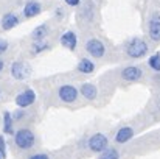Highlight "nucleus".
<instances>
[{
	"label": "nucleus",
	"instance_id": "9b49d317",
	"mask_svg": "<svg viewBox=\"0 0 160 159\" xmlns=\"http://www.w3.org/2000/svg\"><path fill=\"white\" fill-rule=\"evenodd\" d=\"M59 41H61V45L65 47V49H68L70 52H75L76 47H78V36H76V33L72 31V30L65 31V33L61 36Z\"/></svg>",
	"mask_w": 160,
	"mask_h": 159
},
{
	"label": "nucleus",
	"instance_id": "a211bd4d",
	"mask_svg": "<svg viewBox=\"0 0 160 159\" xmlns=\"http://www.w3.org/2000/svg\"><path fill=\"white\" fill-rule=\"evenodd\" d=\"M12 123H14L12 115H11L8 111H5V112H3V133H6V134H14L16 131H14V128H12Z\"/></svg>",
	"mask_w": 160,
	"mask_h": 159
},
{
	"label": "nucleus",
	"instance_id": "f03ea898",
	"mask_svg": "<svg viewBox=\"0 0 160 159\" xmlns=\"http://www.w3.org/2000/svg\"><path fill=\"white\" fill-rule=\"evenodd\" d=\"M14 144L20 150H30L36 144V136L30 128H20L14 133Z\"/></svg>",
	"mask_w": 160,
	"mask_h": 159
},
{
	"label": "nucleus",
	"instance_id": "f3484780",
	"mask_svg": "<svg viewBox=\"0 0 160 159\" xmlns=\"http://www.w3.org/2000/svg\"><path fill=\"white\" fill-rule=\"evenodd\" d=\"M78 14L84 20H92L93 19V2H84Z\"/></svg>",
	"mask_w": 160,
	"mask_h": 159
},
{
	"label": "nucleus",
	"instance_id": "b1692460",
	"mask_svg": "<svg viewBox=\"0 0 160 159\" xmlns=\"http://www.w3.org/2000/svg\"><path fill=\"white\" fill-rule=\"evenodd\" d=\"M28 159H50V156H48L47 153H36V155L30 156Z\"/></svg>",
	"mask_w": 160,
	"mask_h": 159
},
{
	"label": "nucleus",
	"instance_id": "aec40b11",
	"mask_svg": "<svg viewBox=\"0 0 160 159\" xmlns=\"http://www.w3.org/2000/svg\"><path fill=\"white\" fill-rule=\"evenodd\" d=\"M120 158H121V155H120V151L115 147H107L106 150L103 153H100V156H98V159H120Z\"/></svg>",
	"mask_w": 160,
	"mask_h": 159
},
{
	"label": "nucleus",
	"instance_id": "423d86ee",
	"mask_svg": "<svg viewBox=\"0 0 160 159\" xmlns=\"http://www.w3.org/2000/svg\"><path fill=\"white\" fill-rule=\"evenodd\" d=\"M86 52L90 56L100 59L106 55V45L103 44V41H100L97 38H90V39L86 41Z\"/></svg>",
	"mask_w": 160,
	"mask_h": 159
},
{
	"label": "nucleus",
	"instance_id": "20e7f679",
	"mask_svg": "<svg viewBox=\"0 0 160 159\" xmlns=\"http://www.w3.org/2000/svg\"><path fill=\"white\" fill-rule=\"evenodd\" d=\"M109 147V139L103 133H95L87 139V148L92 153H103Z\"/></svg>",
	"mask_w": 160,
	"mask_h": 159
},
{
	"label": "nucleus",
	"instance_id": "0eeeda50",
	"mask_svg": "<svg viewBox=\"0 0 160 159\" xmlns=\"http://www.w3.org/2000/svg\"><path fill=\"white\" fill-rule=\"evenodd\" d=\"M148 36L152 42H160V13L156 11L148 20Z\"/></svg>",
	"mask_w": 160,
	"mask_h": 159
},
{
	"label": "nucleus",
	"instance_id": "9d476101",
	"mask_svg": "<svg viewBox=\"0 0 160 159\" xmlns=\"http://www.w3.org/2000/svg\"><path fill=\"white\" fill-rule=\"evenodd\" d=\"M134 134H135L134 128H132V126H129V125H124V126L118 128V131L115 133L113 140H115V144L123 145V144H128V142L134 137Z\"/></svg>",
	"mask_w": 160,
	"mask_h": 159
},
{
	"label": "nucleus",
	"instance_id": "ddd939ff",
	"mask_svg": "<svg viewBox=\"0 0 160 159\" xmlns=\"http://www.w3.org/2000/svg\"><path fill=\"white\" fill-rule=\"evenodd\" d=\"M79 92H81V95H82L86 100H89V102H93V100H97V97H98V89H97V86H95L93 83H84V84H81Z\"/></svg>",
	"mask_w": 160,
	"mask_h": 159
},
{
	"label": "nucleus",
	"instance_id": "7ed1b4c3",
	"mask_svg": "<svg viewBox=\"0 0 160 159\" xmlns=\"http://www.w3.org/2000/svg\"><path fill=\"white\" fill-rule=\"evenodd\" d=\"M143 77H145V70L138 64H135V66H126L120 72V78L124 83H138V81L143 80Z\"/></svg>",
	"mask_w": 160,
	"mask_h": 159
},
{
	"label": "nucleus",
	"instance_id": "6ab92c4d",
	"mask_svg": "<svg viewBox=\"0 0 160 159\" xmlns=\"http://www.w3.org/2000/svg\"><path fill=\"white\" fill-rule=\"evenodd\" d=\"M148 67L156 72V73H160V52H156L154 55H151L148 58Z\"/></svg>",
	"mask_w": 160,
	"mask_h": 159
},
{
	"label": "nucleus",
	"instance_id": "a878e982",
	"mask_svg": "<svg viewBox=\"0 0 160 159\" xmlns=\"http://www.w3.org/2000/svg\"><path fill=\"white\" fill-rule=\"evenodd\" d=\"M68 6H78V5H81V0H64Z\"/></svg>",
	"mask_w": 160,
	"mask_h": 159
},
{
	"label": "nucleus",
	"instance_id": "4468645a",
	"mask_svg": "<svg viewBox=\"0 0 160 159\" xmlns=\"http://www.w3.org/2000/svg\"><path fill=\"white\" fill-rule=\"evenodd\" d=\"M48 34H50V27H48V24H41V25H38V27L31 31V39H33V42L45 41Z\"/></svg>",
	"mask_w": 160,
	"mask_h": 159
},
{
	"label": "nucleus",
	"instance_id": "39448f33",
	"mask_svg": "<svg viewBox=\"0 0 160 159\" xmlns=\"http://www.w3.org/2000/svg\"><path fill=\"white\" fill-rule=\"evenodd\" d=\"M78 97H79V89L75 87L73 84H62L58 89V98L62 103H68V105L75 103L78 102Z\"/></svg>",
	"mask_w": 160,
	"mask_h": 159
},
{
	"label": "nucleus",
	"instance_id": "f8f14e48",
	"mask_svg": "<svg viewBox=\"0 0 160 159\" xmlns=\"http://www.w3.org/2000/svg\"><path fill=\"white\" fill-rule=\"evenodd\" d=\"M41 13H42V5H41L39 2H36V0H30V2H27L25 6H23V16L28 17V19L36 17V16H39Z\"/></svg>",
	"mask_w": 160,
	"mask_h": 159
},
{
	"label": "nucleus",
	"instance_id": "bb28decb",
	"mask_svg": "<svg viewBox=\"0 0 160 159\" xmlns=\"http://www.w3.org/2000/svg\"><path fill=\"white\" fill-rule=\"evenodd\" d=\"M54 14H58V17H62V14H64V11H62L61 8H58V9L54 11Z\"/></svg>",
	"mask_w": 160,
	"mask_h": 159
},
{
	"label": "nucleus",
	"instance_id": "f257e3e1",
	"mask_svg": "<svg viewBox=\"0 0 160 159\" xmlns=\"http://www.w3.org/2000/svg\"><path fill=\"white\" fill-rule=\"evenodd\" d=\"M123 49H124L126 56L131 58V59L145 58L148 55V52H149V45H148V42L143 38H132V39L126 41Z\"/></svg>",
	"mask_w": 160,
	"mask_h": 159
},
{
	"label": "nucleus",
	"instance_id": "4be33fe9",
	"mask_svg": "<svg viewBox=\"0 0 160 159\" xmlns=\"http://www.w3.org/2000/svg\"><path fill=\"white\" fill-rule=\"evenodd\" d=\"M0 155H2L3 159L6 158V145H5V137L3 136H0Z\"/></svg>",
	"mask_w": 160,
	"mask_h": 159
},
{
	"label": "nucleus",
	"instance_id": "2eb2a0df",
	"mask_svg": "<svg viewBox=\"0 0 160 159\" xmlns=\"http://www.w3.org/2000/svg\"><path fill=\"white\" fill-rule=\"evenodd\" d=\"M2 28L5 30V31H8V30H12L14 27H17L19 25V16L17 14H14V13H6L3 17H2Z\"/></svg>",
	"mask_w": 160,
	"mask_h": 159
},
{
	"label": "nucleus",
	"instance_id": "5701e85b",
	"mask_svg": "<svg viewBox=\"0 0 160 159\" xmlns=\"http://www.w3.org/2000/svg\"><path fill=\"white\" fill-rule=\"evenodd\" d=\"M8 47H9V44H8V41H5V39H2L0 38V55H3V53L8 50Z\"/></svg>",
	"mask_w": 160,
	"mask_h": 159
},
{
	"label": "nucleus",
	"instance_id": "393cba45",
	"mask_svg": "<svg viewBox=\"0 0 160 159\" xmlns=\"http://www.w3.org/2000/svg\"><path fill=\"white\" fill-rule=\"evenodd\" d=\"M23 115H25V112H23V109H20V111H17L16 114H14V120H22L23 119Z\"/></svg>",
	"mask_w": 160,
	"mask_h": 159
},
{
	"label": "nucleus",
	"instance_id": "dca6fc26",
	"mask_svg": "<svg viewBox=\"0 0 160 159\" xmlns=\"http://www.w3.org/2000/svg\"><path fill=\"white\" fill-rule=\"evenodd\" d=\"M76 70L81 72V73H84V75H90V73L95 72V62H93L92 59H89V58H82V59L78 62Z\"/></svg>",
	"mask_w": 160,
	"mask_h": 159
},
{
	"label": "nucleus",
	"instance_id": "6e6552de",
	"mask_svg": "<svg viewBox=\"0 0 160 159\" xmlns=\"http://www.w3.org/2000/svg\"><path fill=\"white\" fill-rule=\"evenodd\" d=\"M31 73V67L25 61H14L11 66V75L16 80H27Z\"/></svg>",
	"mask_w": 160,
	"mask_h": 159
},
{
	"label": "nucleus",
	"instance_id": "cd10ccee",
	"mask_svg": "<svg viewBox=\"0 0 160 159\" xmlns=\"http://www.w3.org/2000/svg\"><path fill=\"white\" fill-rule=\"evenodd\" d=\"M3 69H5V62H3V61H2V59H0V72H2V70H3Z\"/></svg>",
	"mask_w": 160,
	"mask_h": 159
},
{
	"label": "nucleus",
	"instance_id": "412c9836",
	"mask_svg": "<svg viewBox=\"0 0 160 159\" xmlns=\"http://www.w3.org/2000/svg\"><path fill=\"white\" fill-rule=\"evenodd\" d=\"M50 44L48 41H39V42H33V55H38V53H42V52H47L50 50Z\"/></svg>",
	"mask_w": 160,
	"mask_h": 159
},
{
	"label": "nucleus",
	"instance_id": "1a4fd4ad",
	"mask_svg": "<svg viewBox=\"0 0 160 159\" xmlns=\"http://www.w3.org/2000/svg\"><path fill=\"white\" fill-rule=\"evenodd\" d=\"M36 102V92L31 87H27L25 91H22L17 97H16V105L20 109H25L28 106H31Z\"/></svg>",
	"mask_w": 160,
	"mask_h": 159
},
{
	"label": "nucleus",
	"instance_id": "c85d7f7f",
	"mask_svg": "<svg viewBox=\"0 0 160 159\" xmlns=\"http://www.w3.org/2000/svg\"><path fill=\"white\" fill-rule=\"evenodd\" d=\"M0 159H3V158H2V155H0Z\"/></svg>",
	"mask_w": 160,
	"mask_h": 159
}]
</instances>
